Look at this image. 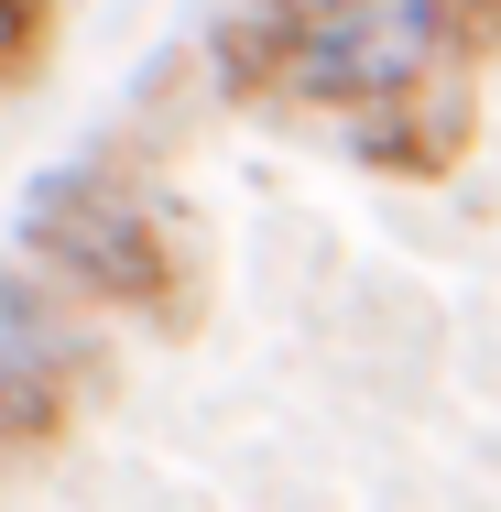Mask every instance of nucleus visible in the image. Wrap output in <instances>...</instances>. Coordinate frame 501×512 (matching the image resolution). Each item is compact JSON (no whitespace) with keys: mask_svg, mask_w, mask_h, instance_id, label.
Instances as JSON below:
<instances>
[{"mask_svg":"<svg viewBox=\"0 0 501 512\" xmlns=\"http://www.w3.org/2000/svg\"><path fill=\"white\" fill-rule=\"evenodd\" d=\"M349 153L382 164V175H403V186L458 175V153H469V88H458V66L425 77V88H403V99H382V109H360L349 120Z\"/></svg>","mask_w":501,"mask_h":512,"instance_id":"7ed1b4c3","label":"nucleus"},{"mask_svg":"<svg viewBox=\"0 0 501 512\" xmlns=\"http://www.w3.org/2000/svg\"><path fill=\"white\" fill-rule=\"evenodd\" d=\"M469 55V0H295L273 109H382Z\"/></svg>","mask_w":501,"mask_h":512,"instance_id":"f03ea898","label":"nucleus"},{"mask_svg":"<svg viewBox=\"0 0 501 512\" xmlns=\"http://www.w3.org/2000/svg\"><path fill=\"white\" fill-rule=\"evenodd\" d=\"M55 44V0H0V88H22Z\"/></svg>","mask_w":501,"mask_h":512,"instance_id":"20e7f679","label":"nucleus"},{"mask_svg":"<svg viewBox=\"0 0 501 512\" xmlns=\"http://www.w3.org/2000/svg\"><path fill=\"white\" fill-rule=\"evenodd\" d=\"M22 262L44 284H66L88 316H142V327H186L197 295V229L142 164L77 153L55 175H33L22 197Z\"/></svg>","mask_w":501,"mask_h":512,"instance_id":"f257e3e1","label":"nucleus"}]
</instances>
